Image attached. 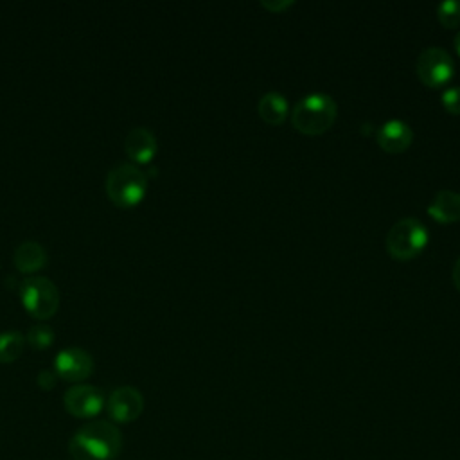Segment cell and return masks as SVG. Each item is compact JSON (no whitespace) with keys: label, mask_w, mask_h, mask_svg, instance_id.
<instances>
[{"label":"cell","mask_w":460,"mask_h":460,"mask_svg":"<svg viewBox=\"0 0 460 460\" xmlns=\"http://www.w3.org/2000/svg\"><path fill=\"white\" fill-rule=\"evenodd\" d=\"M20 298L23 307L40 320L50 318L59 307V289L43 275H29L20 284Z\"/></svg>","instance_id":"cell-5"},{"label":"cell","mask_w":460,"mask_h":460,"mask_svg":"<svg viewBox=\"0 0 460 460\" xmlns=\"http://www.w3.org/2000/svg\"><path fill=\"white\" fill-rule=\"evenodd\" d=\"M106 410L110 419L119 424L133 422L144 411V395L135 386H119L110 394L106 401Z\"/></svg>","instance_id":"cell-9"},{"label":"cell","mask_w":460,"mask_h":460,"mask_svg":"<svg viewBox=\"0 0 460 460\" xmlns=\"http://www.w3.org/2000/svg\"><path fill=\"white\" fill-rule=\"evenodd\" d=\"M54 372L65 381H84L93 372V358L86 349L65 347L54 358Z\"/></svg>","instance_id":"cell-8"},{"label":"cell","mask_w":460,"mask_h":460,"mask_svg":"<svg viewBox=\"0 0 460 460\" xmlns=\"http://www.w3.org/2000/svg\"><path fill=\"white\" fill-rule=\"evenodd\" d=\"M27 341L34 349H47L54 341V331L47 323H34L27 331Z\"/></svg>","instance_id":"cell-17"},{"label":"cell","mask_w":460,"mask_h":460,"mask_svg":"<svg viewBox=\"0 0 460 460\" xmlns=\"http://www.w3.org/2000/svg\"><path fill=\"white\" fill-rule=\"evenodd\" d=\"M455 47H456V50L460 54V31L455 34Z\"/></svg>","instance_id":"cell-22"},{"label":"cell","mask_w":460,"mask_h":460,"mask_svg":"<svg viewBox=\"0 0 460 460\" xmlns=\"http://www.w3.org/2000/svg\"><path fill=\"white\" fill-rule=\"evenodd\" d=\"M124 149L131 160H135L138 164H146L155 156V153L158 149V142H156L155 133L149 128L135 126L126 133Z\"/></svg>","instance_id":"cell-11"},{"label":"cell","mask_w":460,"mask_h":460,"mask_svg":"<svg viewBox=\"0 0 460 460\" xmlns=\"http://www.w3.org/2000/svg\"><path fill=\"white\" fill-rule=\"evenodd\" d=\"M25 345V336L16 329L0 332V363H11L20 358Z\"/></svg>","instance_id":"cell-15"},{"label":"cell","mask_w":460,"mask_h":460,"mask_svg":"<svg viewBox=\"0 0 460 460\" xmlns=\"http://www.w3.org/2000/svg\"><path fill=\"white\" fill-rule=\"evenodd\" d=\"M63 404L70 415L77 419H92L102 411L106 401L104 392L99 386L77 383L65 392Z\"/></svg>","instance_id":"cell-7"},{"label":"cell","mask_w":460,"mask_h":460,"mask_svg":"<svg viewBox=\"0 0 460 460\" xmlns=\"http://www.w3.org/2000/svg\"><path fill=\"white\" fill-rule=\"evenodd\" d=\"M257 108H259L261 117L270 124L282 122L288 115V110H289L288 99L277 90H270L264 95H261Z\"/></svg>","instance_id":"cell-14"},{"label":"cell","mask_w":460,"mask_h":460,"mask_svg":"<svg viewBox=\"0 0 460 460\" xmlns=\"http://www.w3.org/2000/svg\"><path fill=\"white\" fill-rule=\"evenodd\" d=\"M428 214L440 223L458 221L460 219V192L451 190V189L437 190L428 205Z\"/></svg>","instance_id":"cell-12"},{"label":"cell","mask_w":460,"mask_h":460,"mask_svg":"<svg viewBox=\"0 0 460 460\" xmlns=\"http://www.w3.org/2000/svg\"><path fill=\"white\" fill-rule=\"evenodd\" d=\"M437 18L444 27L460 25V0H442L437 4Z\"/></svg>","instance_id":"cell-16"},{"label":"cell","mask_w":460,"mask_h":460,"mask_svg":"<svg viewBox=\"0 0 460 460\" xmlns=\"http://www.w3.org/2000/svg\"><path fill=\"white\" fill-rule=\"evenodd\" d=\"M147 190L146 172L133 162H119L106 174V192L119 207H133Z\"/></svg>","instance_id":"cell-3"},{"label":"cell","mask_w":460,"mask_h":460,"mask_svg":"<svg viewBox=\"0 0 460 460\" xmlns=\"http://www.w3.org/2000/svg\"><path fill=\"white\" fill-rule=\"evenodd\" d=\"M451 279H453V282H455L456 289L460 291V255H458V259H456V261H455V264H453V270H451Z\"/></svg>","instance_id":"cell-21"},{"label":"cell","mask_w":460,"mask_h":460,"mask_svg":"<svg viewBox=\"0 0 460 460\" xmlns=\"http://www.w3.org/2000/svg\"><path fill=\"white\" fill-rule=\"evenodd\" d=\"M122 449L120 429L108 420L81 426L68 442L72 460H115Z\"/></svg>","instance_id":"cell-1"},{"label":"cell","mask_w":460,"mask_h":460,"mask_svg":"<svg viewBox=\"0 0 460 460\" xmlns=\"http://www.w3.org/2000/svg\"><path fill=\"white\" fill-rule=\"evenodd\" d=\"M417 74L420 81L428 86H440L447 83L453 75L455 63L451 54L437 45L426 47L417 58Z\"/></svg>","instance_id":"cell-6"},{"label":"cell","mask_w":460,"mask_h":460,"mask_svg":"<svg viewBox=\"0 0 460 460\" xmlns=\"http://www.w3.org/2000/svg\"><path fill=\"white\" fill-rule=\"evenodd\" d=\"M14 266L22 273H34L47 262V250L38 241H23L14 248Z\"/></svg>","instance_id":"cell-13"},{"label":"cell","mask_w":460,"mask_h":460,"mask_svg":"<svg viewBox=\"0 0 460 460\" xmlns=\"http://www.w3.org/2000/svg\"><path fill=\"white\" fill-rule=\"evenodd\" d=\"M261 4L271 11H282V9L289 7L293 2L291 0H262Z\"/></svg>","instance_id":"cell-20"},{"label":"cell","mask_w":460,"mask_h":460,"mask_svg":"<svg viewBox=\"0 0 460 460\" xmlns=\"http://www.w3.org/2000/svg\"><path fill=\"white\" fill-rule=\"evenodd\" d=\"M377 144L388 153H401L404 151L413 138L411 126L401 119H388L385 120L376 131Z\"/></svg>","instance_id":"cell-10"},{"label":"cell","mask_w":460,"mask_h":460,"mask_svg":"<svg viewBox=\"0 0 460 460\" xmlns=\"http://www.w3.org/2000/svg\"><path fill=\"white\" fill-rule=\"evenodd\" d=\"M338 106L329 93L313 92L300 97L291 110L293 126L307 135L323 133L336 120Z\"/></svg>","instance_id":"cell-2"},{"label":"cell","mask_w":460,"mask_h":460,"mask_svg":"<svg viewBox=\"0 0 460 460\" xmlns=\"http://www.w3.org/2000/svg\"><path fill=\"white\" fill-rule=\"evenodd\" d=\"M428 244V228L417 217H401L386 234V250L392 257L406 261L415 257Z\"/></svg>","instance_id":"cell-4"},{"label":"cell","mask_w":460,"mask_h":460,"mask_svg":"<svg viewBox=\"0 0 460 460\" xmlns=\"http://www.w3.org/2000/svg\"><path fill=\"white\" fill-rule=\"evenodd\" d=\"M442 104L446 106L447 111L460 115V84L447 86L442 92Z\"/></svg>","instance_id":"cell-18"},{"label":"cell","mask_w":460,"mask_h":460,"mask_svg":"<svg viewBox=\"0 0 460 460\" xmlns=\"http://www.w3.org/2000/svg\"><path fill=\"white\" fill-rule=\"evenodd\" d=\"M38 386L43 388V390H52L56 386V381H58V374L54 370H40L38 372Z\"/></svg>","instance_id":"cell-19"}]
</instances>
